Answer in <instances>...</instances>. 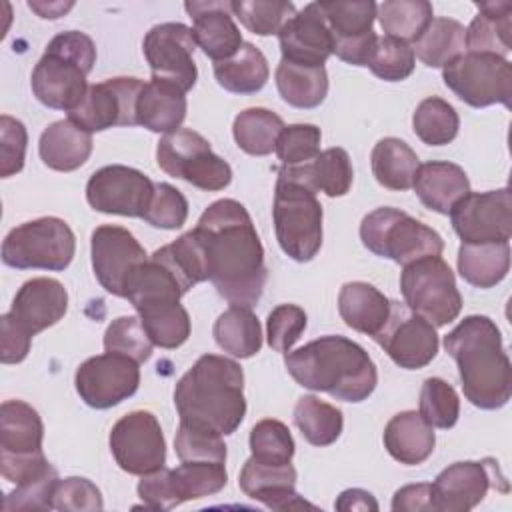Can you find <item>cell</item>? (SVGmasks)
Here are the masks:
<instances>
[{"label": "cell", "instance_id": "obj_1", "mask_svg": "<svg viewBox=\"0 0 512 512\" xmlns=\"http://www.w3.org/2000/svg\"><path fill=\"white\" fill-rule=\"evenodd\" d=\"M208 280L234 306L252 308L266 286L264 248L248 210L232 198L212 202L196 222Z\"/></svg>", "mask_w": 512, "mask_h": 512}, {"label": "cell", "instance_id": "obj_2", "mask_svg": "<svg viewBox=\"0 0 512 512\" xmlns=\"http://www.w3.org/2000/svg\"><path fill=\"white\" fill-rule=\"evenodd\" d=\"M174 404L186 426L220 436L236 432L246 416L240 364L218 354L200 356L176 382Z\"/></svg>", "mask_w": 512, "mask_h": 512}, {"label": "cell", "instance_id": "obj_3", "mask_svg": "<svg viewBox=\"0 0 512 512\" xmlns=\"http://www.w3.org/2000/svg\"><path fill=\"white\" fill-rule=\"evenodd\" d=\"M444 350L454 358L464 398L482 410H498L512 396V366L494 320L466 316L444 336Z\"/></svg>", "mask_w": 512, "mask_h": 512}, {"label": "cell", "instance_id": "obj_4", "mask_svg": "<svg viewBox=\"0 0 512 512\" xmlns=\"http://www.w3.org/2000/svg\"><path fill=\"white\" fill-rule=\"evenodd\" d=\"M284 366L300 386L342 402H362L378 384L376 364L346 336L328 334L290 350L284 354Z\"/></svg>", "mask_w": 512, "mask_h": 512}, {"label": "cell", "instance_id": "obj_5", "mask_svg": "<svg viewBox=\"0 0 512 512\" xmlns=\"http://www.w3.org/2000/svg\"><path fill=\"white\" fill-rule=\"evenodd\" d=\"M96 62V46L78 30L56 34L36 62L30 86L40 104L52 110H74L88 92L86 76Z\"/></svg>", "mask_w": 512, "mask_h": 512}, {"label": "cell", "instance_id": "obj_6", "mask_svg": "<svg viewBox=\"0 0 512 512\" xmlns=\"http://www.w3.org/2000/svg\"><path fill=\"white\" fill-rule=\"evenodd\" d=\"M360 240L372 254L390 258L400 266L426 256H440L444 250V240L436 230L390 206L376 208L362 218Z\"/></svg>", "mask_w": 512, "mask_h": 512}, {"label": "cell", "instance_id": "obj_7", "mask_svg": "<svg viewBox=\"0 0 512 512\" xmlns=\"http://www.w3.org/2000/svg\"><path fill=\"white\" fill-rule=\"evenodd\" d=\"M276 240L296 262H310L322 246V206L316 192L278 176L272 206Z\"/></svg>", "mask_w": 512, "mask_h": 512}, {"label": "cell", "instance_id": "obj_8", "mask_svg": "<svg viewBox=\"0 0 512 512\" xmlns=\"http://www.w3.org/2000/svg\"><path fill=\"white\" fill-rule=\"evenodd\" d=\"M76 252L70 226L56 216H42L12 228L2 242V262L16 270H66Z\"/></svg>", "mask_w": 512, "mask_h": 512}, {"label": "cell", "instance_id": "obj_9", "mask_svg": "<svg viewBox=\"0 0 512 512\" xmlns=\"http://www.w3.org/2000/svg\"><path fill=\"white\" fill-rule=\"evenodd\" d=\"M400 292L404 304L436 328L456 320L462 310L454 272L440 256H426L402 266Z\"/></svg>", "mask_w": 512, "mask_h": 512}, {"label": "cell", "instance_id": "obj_10", "mask_svg": "<svg viewBox=\"0 0 512 512\" xmlns=\"http://www.w3.org/2000/svg\"><path fill=\"white\" fill-rule=\"evenodd\" d=\"M156 162L168 176L182 178L206 192L224 190L232 182L230 164L212 152L202 134L190 128L164 134L156 146Z\"/></svg>", "mask_w": 512, "mask_h": 512}, {"label": "cell", "instance_id": "obj_11", "mask_svg": "<svg viewBox=\"0 0 512 512\" xmlns=\"http://www.w3.org/2000/svg\"><path fill=\"white\" fill-rule=\"evenodd\" d=\"M444 84L468 106L486 108L512 98V64L494 54L464 52L442 68Z\"/></svg>", "mask_w": 512, "mask_h": 512}, {"label": "cell", "instance_id": "obj_12", "mask_svg": "<svg viewBox=\"0 0 512 512\" xmlns=\"http://www.w3.org/2000/svg\"><path fill=\"white\" fill-rule=\"evenodd\" d=\"M110 452L116 464L134 476L164 468L166 440L156 416L148 410L124 414L110 430Z\"/></svg>", "mask_w": 512, "mask_h": 512}, {"label": "cell", "instance_id": "obj_13", "mask_svg": "<svg viewBox=\"0 0 512 512\" xmlns=\"http://www.w3.org/2000/svg\"><path fill=\"white\" fill-rule=\"evenodd\" d=\"M450 222L462 244L510 242L512 194L510 188L468 192L450 210Z\"/></svg>", "mask_w": 512, "mask_h": 512}, {"label": "cell", "instance_id": "obj_14", "mask_svg": "<svg viewBox=\"0 0 512 512\" xmlns=\"http://www.w3.org/2000/svg\"><path fill=\"white\" fill-rule=\"evenodd\" d=\"M142 86L144 82L132 76L92 84L84 100L68 112V120L90 134L114 126H136V102Z\"/></svg>", "mask_w": 512, "mask_h": 512}, {"label": "cell", "instance_id": "obj_15", "mask_svg": "<svg viewBox=\"0 0 512 512\" xmlns=\"http://www.w3.org/2000/svg\"><path fill=\"white\" fill-rule=\"evenodd\" d=\"M192 28L182 22H162L152 26L142 42L146 62L152 70V80L174 84L188 92L198 78L194 62Z\"/></svg>", "mask_w": 512, "mask_h": 512}, {"label": "cell", "instance_id": "obj_16", "mask_svg": "<svg viewBox=\"0 0 512 512\" xmlns=\"http://www.w3.org/2000/svg\"><path fill=\"white\" fill-rule=\"evenodd\" d=\"M140 364L128 356L104 352L84 360L76 374L74 384L78 396L96 410L112 408L128 400L140 386Z\"/></svg>", "mask_w": 512, "mask_h": 512}, {"label": "cell", "instance_id": "obj_17", "mask_svg": "<svg viewBox=\"0 0 512 512\" xmlns=\"http://www.w3.org/2000/svg\"><path fill=\"white\" fill-rule=\"evenodd\" d=\"M154 182L140 170L110 164L96 170L86 184L88 204L102 214L142 218L150 206Z\"/></svg>", "mask_w": 512, "mask_h": 512}, {"label": "cell", "instance_id": "obj_18", "mask_svg": "<svg viewBox=\"0 0 512 512\" xmlns=\"http://www.w3.org/2000/svg\"><path fill=\"white\" fill-rule=\"evenodd\" d=\"M374 342L384 348L396 366L406 370L428 366L440 344L436 326L400 302H392L390 318Z\"/></svg>", "mask_w": 512, "mask_h": 512}, {"label": "cell", "instance_id": "obj_19", "mask_svg": "<svg viewBox=\"0 0 512 512\" xmlns=\"http://www.w3.org/2000/svg\"><path fill=\"white\" fill-rule=\"evenodd\" d=\"M496 472L498 462L492 458L450 464L432 482L434 512H468L476 508L490 488L506 482L504 476L496 478Z\"/></svg>", "mask_w": 512, "mask_h": 512}, {"label": "cell", "instance_id": "obj_20", "mask_svg": "<svg viewBox=\"0 0 512 512\" xmlns=\"http://www.w3.org/2000/svg\"><path fill=\"white\" fill-rule=\"evenodd\" d=\"M90 254L100 286L120 298H124V284L130 272L148 258L134 234L114 224H102L92 232Z\"/></svg>", "mask_w": 512, "mask_h": 512}, {"label": "cell", "instance_id": "obj_21", "mask_svg": "<svg viewBox=\"0 0 512 512\" xmlns=\"http://www.w3.org/2000/svg\"><path fill=\"white\" fill-rule=\"evenodd\" d=\"M282 58L302 66H324L332 54V32L318 2L298 10L278 32Z\"/></svg>", "mask_w": 512, "mask_h": 512}, {"label": "cell", "instance_id": "obj_22", "mask_svg": "<svg viewBox=\"0 0 512 512\" xmlns=\"http://www.w3.org/2000/svg\"><path fill=\"white\" fill-rule=\"evenodd\" d=\"M296 468L292 464L272 466L254 460L252 456L244 462L238 486L252 500L262 502L272 510H316L314 504L306 502L296 490Z\"/></svg>", "mask_w": 512, "mask_h": 512}, {"label": "cell", "instance_id": "obj_23", "mask_svg": "<svg viewBox=\"0 0 512 512\" xmlns=\"http://www.w3.org/2000/svg\"><path fill=\"white\" fill-rule=\"evenodd\" d=\"M184 10L192 18L194 42L214 62L232 58L244 44L242 32L232 18L230 2H186Z\"/></svg>", "mask_w": 512, "mask_h": 512}, {"label": "cell", "instance_id": "obj_24", "mask_svg": "<svg viewBox=\"0 0 512 512\" xmlns=\"http://www.w3.org/2000/svg\"><path fill=\"white\" fill-rule=\"evenodd\" d=\"M68 310V292L62 282L46 276L26 280L14 300L10 314L32 334L54 326Z\"/></svg>", "mask_w": 512, "mask_h": 512}, {"label": "cell", "instance_id": "obj_25", "mask_svg": "<svg viewBox=\"0 0 512 512\" xmlns=\"http://www.w3.org/2000/svg\"><path fill=\"white\" fill-rule=\"evenodd\" d=\"M278 176L294 180L312 192H324L330 198H338L348 194L354 170L344 148H328L308 164L280 166Z\"/></svg>", "mask_w": 512, "mask_h": 512}, {"label": "cell", "instance_id": "obj_26", "mask_svg": "<svg viewBox=\"0 0 512 512\" xmlns=\"http://www.w3.org/2000/svg\"><path fill=\"white\" fill-rule=\"evenodd\" d=\"M184 294L186 290L176 274L156 256H150L138 264L124 284V298L134 306L136 312L160 304L180 302Z\"/></svg>", "mask_w": 512, "mask_h": 512}, {"label": "cell", "instance_id": "obj_27", "mask_svg": "<svg viewBox=\"0 0 512 512\" xmlns=\"http://www.w3.org/2000/svg\"><path fill=\"white\" fill-rule=\"evenodd\" d=\"M392 310L388 300L376 286L368 282H346L338 294V312L344 324L356 332L376 338L386 326Z\"/></svg>", "mask_w": 512, "mask_h": 512}, {"label": "cell", "instance_id": "obj_28", "mask_svg": "<svg viewBox=\"0 0 512 512\" xmlns=\"http://www.w3.org/2000/svg\"><path fill=\"white\" fill-rule=\"evenodd\" d=\"M412 188L426 208L450 214L452 206L470 192V182L458 164L432 160L418 166Z\"/></svg>", "mask_w": 512, "mask_h": 512}, {"label": "cell", "instance_id": "obj_29", "mask_svg": "<svg viewBox=\"0 0 512 512\" xmlns=\"http://www.w3.org/2000/svg\"><path fill=\"white\" fill-rule=\"evenodd\" d=\"M382 440L388 454L406 466L422 464L436 446L434 428L416 410L394 414L384 428Z\"/></svg>", "mask_w": 512, "mask_h": 512}, {"label": "cell", "instance_id": "obj_30", "mask_svg": "<svg viewBox=\"0 0 512 512\" xmlns=\"http://www.w3.org/2000/svg\"><path fill=\"white\" fill-rule=\"evenodd\" d=\"M186 92L162 80L144 82L136 102V122L150 132L170 134L186 118Z\"/></svg>", "mask_w": 512, "mask_h": 512}, {"label": "cell", "instance_id": "obj_31", "mask_svg": "<svg viewBox=\"0 0 512 512\" xmlns=\"http://www.w3.org/2000/svg\"><path fill=\"white\" fill-rule=\"evenodd\" d=\"M478 14L466 28V52L506 58L512 38V2H478Z\"/></svg>", "mask_w": 512, "mask_h": 512}, {"label": "cell", "instance_id": "obj_32", "mask_svg": "<svg viewBox=\"0 0 512 512\" xmlns=\"http://www.w3.org/2000/svg\"><path fill=\"white\" fill-rule=\"evenodd\" d=\"M38 154L48 168L72 172L90 158L92 134L78 128L68 118L56 120L40 134Z\"/></svg>", "mask_w": 512, "mask_h": 512}, {"label": "cell", "instance_id": "obj_33", "mask_svg": "<svg viewBox=\"0 0 512 512\" xmlns=\"http://www.w3.org/2000/svg\"><path fill=\"white\" fill-rule=\"evenodd\" d=\"M44 424L40 414L22 400H4L0 406V454L24 456L42 452Z\"/></svg>", "mask_w": 512, "mask_h": 512}, {"label": "cell", "instance_id": "obj_34", "mask_svg": "<svg viewBox=\"0 0 512 512\" xmlns=\"http://www.w3.org/2000/svg\"><path fill=\"white\" fill-rule=\"evenodd\" d=\"M510 270V242L462 244L458 250V272L476 288H492Z\"/></svg>", "mask_w": 512, "mask_h": 512}, {"label": "cell", "instance_id": "obj_35", "mask_svg": "<svg viewBox=\"0 0 512 512\" xmlns=\"http://www.w3.org/2000/svg\"><path fill=\"white\" fill-rule=\"evenodd\" d=\"M216 344L234 358H252L262 348V326L248 306H230L212 328Z\"/></svg>", "mask_w": 512, "mask_h": 512}, {"label": "cell", "instance_id": "obj_36", "mask_svg": "<svg viewBox=\"0 0 512 512\" xmlns=\"http://www.w3.org/2000/svg\"><path fill=\"white\" fill-rule=\"evenodd\" d=\"M276 86L284 102L310 110L326 100L328 74L324 66H302L282 58L276 68Z\"/></svg>", "mask_w": 512, "mask_h": 512}, {"label": "cell", "instance_id": "obj_37", "mask_svg": "<svg viewBox=\"0 0 512 512\" xmlns=\"http://www.w3.org/2000/svg\"><path fill=\"white\" fill-rule=\"evenodd\" d=\"M370 164L380 186L400 192L412 188L420 160L404 140L390 136L376 142L370 154Z\"/></svg>", "mask_w": 512, "mask_h": 512}, {"label": "cell", "instance_id": "obj_38", "mask_svg": "<svg viewBox=\"0 0 512 512\" xmlns=\"http://www.w3.org/2000/svg\"><path fill=\"white\" fill-rule=\"evenodd\" d=\"M214 76L216 82L232 94H256L264 88L270 68L260 48L244 42L232 58L214 62Z\"/></svg>", "mask_w": 512, "mask_h": 512}, {"label": "cell", "instance_id": "obj_39", "mask_svg": "<svg viewBox=\"0 0 512 512\" xmlns=\"http://www.w3.org/2000/svg\"><path fill=\"white\" fill-rule=\"evenodd\" d=\"M412 50L422 64L444 68L466 52V28L454 18H432Z\"/></svg>", "mask_w": 512, "mask_h": 512}, {"label": "cell", "instance_id": "obj_40", "mask_svg": "<svg viewBox=\"0 0 512 512\" xmlns=\"http://www.w3.org/2000/svg\"><path fill=\"white\" fill-rule=\"evenodd\" d=\"M376 18L388 38L414 44L434 18L426 0H386L376 4Z\"/></svg>", "mask_w": 512, "mask_h": 512}, {"label": "cell", "instance_id": "obj_41", "mask_svg": "<svg viewBox=\"0 0 512 512\" xmlns=\"http://www.w3.org/2000/svg\"><path fill=\"white\" fill-rule=\"evenodd\" d=\"M294 422L304 440L312 446L334 444L344 428L342 410L312 394L298 398L294 406Z\"/></svg>", "mask_w": 512, "mask_h": 512}, {"label": "cell", "instance_id": "obj_42", "mask_svg": "<svg viewBox=\"0 0 512 512\" xmlns=\"http://www.w3.org/2000/svg\"><path fill=\"white\" fill-rule=\"evenodd\" d=\"M284 128L278 114L268 108H246L232 124V134L240 150L250 156H268L276 148V140Z\"/></svg>", "mask_w": 512, "mask_h": 512}, {"label": "cell", "instance_id": "obj_43", "mask_svg": "<svg viewBox=\"0 0 512 512\" xmlns=\"http://www.w3.org/2000/svg\"><path fill=\"white\" fill-rule=\"evenodd\" d=\"M414 134L428 146L450 144L460 128L458 112L444 98H424L412 114Z\"/></svg>", "mask_w": 512, "mask_h": 512}, {"label": "cell", "instance_id": "obj_44", "mask_svg": "<svg viewBox=\"0 0 512 512\" xmlns=\"http://www.w3.org/2000/svg\"><path fill=\"white\" fill-rule=\"evenodd\" d=\"M318 4L332 32V42L360 38L374 30L376 4L372 0H330Z\"/></svg>", "mask_w": 512, "mask_h": 512}, {"label": "cell", "instance_id": "obj_45", "mask_svg": "<svg viewBox=\"0 0 512 512\" xmlns=\"http://www.w3.org/2000/svg\"><path fill=\"white\" fill-rule=\"evenodd\" d=\"M154 346L174 350L190 336V316L180 302L160 304L138 312Z\"/></svg>", "mask_w": 512, "mask_h": 512}, {"label": "cell", "instance_id": "obj_46", "mask_svg": "<svg viewBox=\"0 0 512 512\" xmlns=\"http://www.w3.org/2000/svg\"><path fill=\"white\" fill-rule=\"evenodd\" d=\"M170 474L180 502L218 494L228 482L224 462H182Z\"/></svg>", "mask_w": 512, "mask_h": 512}, {"label": "cell", "instance_id": "obj_47", "mask_svg": "<svg viewBox=\"0 0 512 512\" xmlns=\"http://www.w3.org/2000/svg\"><path fill=\"white\" fill-rule=\"evenodd\" d=\"M230 10L246 30L258 36L278 34L296 14L294 4L284 0H234L230 2Z\"/></svg>", "mask_w": 512, "mask_h": 512}, {"label": "cell", "instance_id": "obj_48", "mask_svg": "<svg viewBox=\"0 0 512 512\" xmlns=\"http://www.w3.org/2000/svg\"><path fill=\"white\" fill-rule=\"evenodd\" d=\"M248 442H250L252 458L272 466L290 464L296 448L288 426L274 418H264L256 422L250 430Z\"/></svg>", "mask_w": 512, "mask_h": 512}, {"label": "cell", "instance_id": "obj_49", "mask_svg": "<svg viewBox=\"0 0 512 512\" xmlns=\"http://www.w3.org/2000/svg\"><path fill=\"white\" fill-rule=\"evenodd\" d=\"M152 340L140 316H120L112 320L104 332V350L128 356L138 364L152 356Z\"/></svg>", "mask_w": 512, "mask_h": 512}, {"label": "cell", "instance_id": "obj_50", "mask_svg": "<svg viewBox=\"0 0 512 512\" xmlns=\"http://www.w3.org/2000/svg\"><path fill=\"white\" fill-rule=\"evenodd\" d=\"M418 414L432 426L448 430L458 422L460 398L456 390L442 378H426L420 390Z\"/></svg>", "mask_w": 512, "mask_h": 512}, {"label": "cell", "instance_id": "obj_51", "mask_svg": "<svg viewBox=\"0 0 512 512\" xmlns=\"http://www.w3.org/2000/svg\"><path fill=\"white\" fill-rule=\"evenodd\" d=\"M416 56L410 44L378 36L374 52L368 60V68L374 76L386 80V82H400L406 80L414 72Z\"/></svg>", "mask_w": 512, "mask_h": 512}, {"label": "cell", "instance_id": "obj_52", "mask_svg": "<svg viewBox=\"0 0 512 512\" xmlns=\"http://www.w3.org/2000/svg\"><path fill=\"white\" fill-rule=\"evenodd\" d=\"M320 128L314 124L284 126L276 140V156L282 166H300L312 162L320 154Z\"/></svg>", "mask_w": 512, "mask_h": 512}, {"label": "cell", "instance_id": "obj_53", "mask_svg": "<svg viewBox=\"0 0 512 512\" xmlns=\"http://www.w3.org/2000/svg\"><path fill=\"white\" fill-rule=\"evenodd\" d=\"M188 218V200L184 194L168 182H156L150 206L142 220L154 228L176 230L182 228Z\"/></svg>", "mask_w": 512, "mask_h": 512}, {"label": "cell", "instance_id": "obj_54", "mask_svg": "<svg viewBox=\"0 0 512 512\" xmlns=\"http://www.w3.org/2000/svg\"><path fill=\"white\" fill-rule=\"evenodd\" d=\"M176 456L180 462H224L226 444L220 434L198 430L180 422L174 438Z\"/></svg>", "mask_w": 512, "mask_h": 512}, {"label": "cell", "instance_id": "obj_55", "mask_svg": "<svg viewBox=\"0 0 512 512\" xmlns=\"http://www.w3.org/2000/svg\"><path fill=\"white\" fill-rule=\"evenodd\" d=\"M306 328V312L296 304L276 306L266 320V340L276 352H290Z\"/></svg>", "mask_w": 512, "mask_h": 512}, {"label": "cell", "instance_id": "obj_56", "mask_svg": "<svg viewBox=\"0 0 512 512\" xmlns=\"http://www.w3.org/2000/svg\"><path fill=\"white\" fill-rule=\"evenodd\" d=\"M104 508L102 494L94 482L80 476L58 480L52 492V510L96 512Z\"/></svg>", "mask_w": 512, "mask_h": 512}, {"label": "cell", "instance_id": "obj_57", "mask_svg": "<svg viewBox=\"0 0 512 512\" xmlns=\"http://www.w3.org/2000/svg\"><path fill=\"white\" fill-rule=\"evenodd\" d=\"M28 132L24 124L8 114L0 116V176L10 178L24 168Z\"/></svg>", "mask_w": 512, "mask_h": 512}, {"label": "cell", "instance_id": "obj_58", "mask_svg": "<svg viewBox=\"0 0 512 512\" xmlns=\"http://www.w3.org/2000/svg\"><path fill=\"white\" fill-rule=\"evenodd\" d=\"M58 480V472H52L30 484L16 486L10 494H6L4 510H52V492Z\"/></svg>", "mask_w": 512, "mask_h": 512}, {"label": "cell", "instance_id": "obj_59", "mask_svg": "<svg viewBox=\"0 0 512 512\" xmlns=\"http://www.w3.org/2000/svg\"><path fill=\"white\" fill-rule=\"evenodd\" d=\"M138 496L144 500V506L152 510H170L182 504L168 468L144 474L138 482Z\"/></svg>", "mask_w": 512, "mask_h": 512}, {"label": "cell", "instance_id": "obj_60", "mask_svg": "<svg viewBox=\"0 0 512 512\" xmlns=\"http://www.w3.org/2000/svg\"><path fill=\"white\" fill-rule=\"evenodd\" d=\"M0 360L2 364H18L22 362L30 352L32 334L10 314L0 316Z\"/></svg>", "mask_w": 512, "mask_h": 512}, {"label": "cell", "instance_id": "obj_61", "mask_svg": "<svg viewBox=\"0 0 512 512\" xmlns=\"http://www.w3.org/2000/svg\"><path fill=\"white\" fill-rule=\"evenodd\" d=\"M394 512H432V484L418 482L406 484L394 492L392 498Z\"/></svg>", "mask_w": 512, "mask_h": 512}, {"label": "cell", "instance_id": "obj_62", "mask_svg": "<svg viewBox=\"0 0 512 512\" xmlns=\"http://www.w3.org/2000/svg\"><path fill=\"white\" fill-rule=\"evenodd\" d=\"M378 34L372 30L360 38L352 40H336L332 46V54H336L340 60L352 64V66H368V60L374 52Z\"/></svg>", "mask_w": 512, "mask_h": 512}, {"label": "cell", "instance_id": "obj_63", "mask_svg": "<svg viewBox=\"0 0 512 512\" xmlns=\"http://www.w3.org/2000/svg\"><path fill=\"white\" fill-rule=\"evenodd\" d=\"M334 508L340 512H376L378 510V502L374 500V496L362 488H348L344 490L336 502Z\"/></svg>", "mask_w": 512, "mask_h": 512}, {"label": "cell", "instance_id": "obj_64", "mask_svg": "<svg viewBox=\"0 0 512 512\" xmlns=\"http://www.w3.org/2000/svg\"><path fill=\"white\" fill-rule=\"evenodd\" d=\"M28 6L40 16V18H60L64 16L72 6L74 2H36V0H30Z\"/></svg>", "mask_w": 512, "mask_h": 512}]
</instances>
